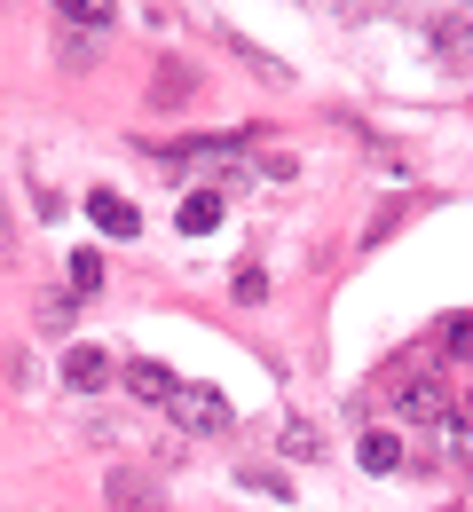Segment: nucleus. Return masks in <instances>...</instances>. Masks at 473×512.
Listing matches in <instances>:
<instances>
[{"label": "nucleus", "mask_w": 473, "mask_h": 512, "mask_svg": "<svg viewBox=\"0 0 473 512\" xmlns=\"http://www.w3.org/2000/svg\"><path fill=\"white\" fill-rule=\"evenodd\" d=\"M166 418L182 426V434H229V394L221 386H174V402H166Z\"/></svg>", "instance_id": "1"}, {"label": "nucleus", "mask_w": 473, "mask_h": 512, "mask_svg": "<svg viewBox=\"0 0 473 512\" xmlns=\"http://www.w3.org/2000/svg\"><path fill=\"white\" fill-rule=\"evenodd\" d=\"M387 402H395V418H410V426H442V418L458 410V394L434 379V371H426V379H403L395 394H387Z\"/></svg>", "instance_id": "2"}, {"label": "nucleus", "mask_w": 473, "mask_h": 512, "mask_svg": "<svg viewBox=\"0 0 473 512\" xmlns=\"http://www.w3.org/2000/svg\"><path fill=\"white\" fill-rule=\"evenodd\" d=\"M87 221H95L103 237H135L142 229V213L127 205V197H111V190H87Z\"/></svg>", "instance_id": "3"}, {"label": "nucleus", "mask_w": 473, "mask_h": 512, "mask_svg": "<svg viewBox=\"0 0 473 512\" xmlns=\"http://www.w3.org/2000/svg\"><path fill=\"white\" fill-rule=\"evenodd\" d=\"M103 379H111V355H103V347H71V355H64V386L95 394Z\"/></svg>", "instance_id": "4"}, {"label": "nucleus", "mask_w": 473, "mask_h": 512, "mask_svg": "<svg viewBox=\"0 0 473 512\" xmlns=\"http://www.w3.org/2000/svg\"><path fill=\"white\" fill-rule=\"evenodd\" d=\"M103 497H111L119 512H166V505H158V489H150L142 473H111V481H103Z\"/></svg>", "instance_id": "5"}, {"label": "nucleus", "mask_w": 473, "mask_h": 512, "mask_svg": "<svg viewBox=\"0 0 473 512\" xmlns=\"http://www.w3.org/2000/svg\"><path fill=\"white\" fill-rule=\"evenodd\" d=\"M127 386H135L142 402H158V410H166V402H174V371H166V363H127Z\"/></svg>", "instance_id": "6"}, {"label": "nucleus", "mask_w": 473, "mask_h": 512, "mask_svg": "<svg viewBox=\"0 0 473 512\" xmlns=\"http://www.w3.org/2000/svg\"><path fill=\"white\" fill-rule=\"evenodd\" d=\"M198 95V79H190V64H158V79H150V103L166 111V103H190Z\"/></svg>", "instance_id": "7"}, {"label": "nucleus", "mask_w": 473, "mask_h": 512, "mask_svg": "<svg viewBox=\"0 0 473 512\" xmlns=\"http://www.w3.org/2000/svg\"><path fill=\"white\" fill-rule=\"evenodd\" d=\"M182 229H190V237L221 229V190H190V205H182Z\"/></svg>", "instance_id": "8"}, {"label": "nucleus", "mask_w": 473, "mask_h": 512, "mask_svg": "<svg viewBox=\"0 0 473 512\" xmlns=\"http://www.w3.org/2000/svg\"><path fill=\"white\" fill-rule=\"evenodd\" d=\"M229 48H237V64H253V71H261V79H269V87H284V79H292V71L276 64L269 48H253V40H245V32H229Z\"/></svg>", "instance_id": "9"}, {"label": "nucleus", "mask_w": 473, "mask_h": 512, "mask_svg": "<svg viewBox=\"0 0 473 512\" xmlns=\"http://www.w3.org/2000/svg\"><path fill=\"white\" fill-rule=\"evenodd\" d=\"M48 8H56L64 24H111V16H119V0H48Z\"/></svg>", "instance_id": "10"}, {"label": "nucleus", "mask_w": 473, "mask_h": 512, "mask_svg": "<svg viewBox=\"0 0 473 512\" xmlns=\"http://www.w3.org/2000/svg\"><path fill=\"white\" fill-rule=\"evenodd\" d=\"M434 48L466 64V56H473V24H466V16H442V24H434Z\"/></svg>", "instance_id": "11"}, {"label": "nucleus", "mask_w": 473, "mask_h": 512, "mask_svg": "<svg viewBox=\"0 0 473 512\" xmlns=\"http://www.w3.org/2000/svg\"><path fill=\"white\" fill-rule=\"evenodd\" d=\"M363 465H371V473H395V465H403V442H395V434H363Z\"/></svg>", "instance_id": "12"}, {"label": "nucleus", "mask_w": 473, "mask_h": 512, "mask_svg": "<svg viewBox=\"0 0 473 512\" xmlns=\"http://www.w3.org/2000/svg\"><path fill=\"white\" fill-rule=\"evenodd\" d=\"M71 292H79V300L103 292V260H95V253H71Z\"/></svg>", "instance_id": "13"}, {"label": "nucleus", "mask_w": 473, "mask_h": 512, "mask_svg": "<svg viewBox=\"0 0 473 512\" xmlns=\"http://www.w3.org/2000/svg\"><path fill=\"white\" fill-rule=\"evenodd\" d=\"M442 347H450V363H473V316H450Z\"/></svg>", "instance_id": "14"}, {"label": "nucleus", "mask_w": 473, "mask_h": 512, "mask_svg": "<svg viewBox=\"0 0 473 512\" xmlns=\"http://www.w3.org/2000/svg\"><path fill=\"white\" fill-rule=\"evenodd\" d=\"M284 457H324V449H316V426H308V418H292V426H284Z\"/></svg>", "instance_id": "15"}, {"label": "nucleus", "mask_w": 473, "mask_h": 512, "mask_svg": "<svg viewBox=\"0 0 473 512\" xmlns=\"http://www.w3.org/2000/svg\"><path fill=\"white\" fill-rule=\"evenodd\" d=\"M40 331L64 339V331H71V300H40Z\"/></svg>", "instance_id": "16"}, {"label": "nucleus", "mask_w": 473, "mask_h": 512, "mask_svg": "<svg viewBox=\"0 0 473 512\" xmlns=\"http://www.w3.org/2000/svg\"><path fill=\"white\" fill-rule=\"evenodd\" d=\"M229 284H237V300H269V276H261V268H237Z\"/></svg>", "instance_id": "17"}, {"label": "nucleus", "mask_w": 473, "mask_h": 512, "mask_svg": "<svg viewBox=\"0 0 473 512\" xmlns=\"http://www.w3.org/2000/svg\"><path fill=\"white\" fill-rule=\"evenodd\" d=\"M0 253H16V221H8V197H0Z\"/></svg>", "instance_id": "18"}]
</instances>
